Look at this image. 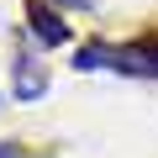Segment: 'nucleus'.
<instances>
[{"label":"nucleus","instance_id":"obj_1","mask_svg":"<svg viewBox=\"0 0 158 158\" xmlns=\"http://www.w3.org/2000/svg\"><path fill=\"white\" fill-rule=\"evenodd\" d=\"M27 27H32V37H37L42 48H63V42L74 37V32L58 21V11H53V6H42V0H32V11H27Z\"/></svg>","mask_w":158,"mask_h":158},{"label":"nucleus","instance_id":"obj_2","mask_svg":"<svg viewBox=\"0 0 158 158\" xmlns=\"http://www.w3.org/2000/svg\"><path fill=\"white\" fill-rule=\"evenodd\" d=\"M42 85H48V79H42V74H32V63L21 58V85H16V95H21V100H32V95H42Z\"/></svg>","mask_w":158,"mask_h":158},{"label":"nucleus","instance_id":"obj_3","mask_svg":"<svg viewBox=\"0 0 158 158\" xmlns=\"http://www.w3.org/2000/svg\"><path fill=\"white\" fill-rule=\"evenodd\" d=\"M0 158H21V153H11V148H0Z\"/></svg>","mask_w":158,"mask_h":158},{"label":"nucleus","instance_id":"obj_4","mask_svg":"<svg viewBox=\"0 0 158 158\" xmlns=\"http://www.w3.org/2000/svg\"><path fill=\"white\" fill-rule=\"evenodd\" d=\"M63 6H85V0H63Z\"/></svg>","mask_w":158,"mask_h":158}]
</instances>
